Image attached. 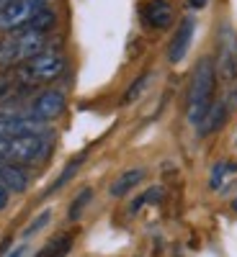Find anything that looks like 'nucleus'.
<instances>
[{
	"label": "nucleus",
	"mask_w": 237,
	"mask_h": 257,
	"mask_svg": "<svg viewBox=\"0 0 237 257\" xmlns=\"http://www.w3.org/2000/svg\"><path fill=\"white\" fill-rule=\"evenodd\" d=\"M83 162H85V155H77L75 160H70L67 165H64V170L59 173V178H57V180L49 185V190H47V193H57V190H62L64 185H67V183H70V180L77 175V170L83 167Z\"/></svg>",
	"instance_id": "14"
},
{
	"label": "nucleus",
	"mask_w": 237,
	"mask_h": 257,
	"mask_svg": "<svg viewBox=\"0 0 237 257\" xmlns=\"http://www.w3.org/2000/svg\"><path fill=\"white\" fill-rule=\"evenodd\" d=\"M47 137H0V160L11 165H31L47 155Z\"/></svg>",
	"instance_id": "4"
},
{
	"label": "nucleus",
	"mask_w": 237,
	"mask_h": 257,
	"mask_svg": "<svg viewBox=\"0 0 237 257\" xmlns=\"http://www.w3.org/2000/svg\"><path fill=\"white\" fill-rule=\"evenodd\" d=\"M49 8V0H13L11 6H6L0 11V29L3 31H18L26 24Z\"/></svg>",
	"instance_id": "6"
},
{
	"label": "nucleus",
	"mask_w": 237,
	"mask_h": 257,
	"mask_svg": "<svg viewBox=\"0 0 237 257\" xmlns=\"http://www.w3.org/2000/svg\"><path fill=\"white\" fill-rule=\"evenodd\" d=\"M72 242H75V234H72V231L57 234V237H52V239L44 244L41 254H44V257H67L70 249H72Z\"/></svg>",
	"instance_id": "13"
},
{
	"label": "nucleus",
	"mask_w": 237,
	"mask_h": 257,
	"mask_svg": "<svg viewBox=\"0 0 237 257\" xmlns=\"http://www.w3.org/2000/svg\"><path fill=\"white\" fill-rule=\"evenodd\" d=\"M214 88H217V70L214 59L201 57L193 67L191 85H188V103H186V118L196 126L214 103Z\"/></svg>",
	"instance_id": "1"
},
{
	"label": "nucleus",
	"mask_w": 237,
	"mask_h": 257,
	"mask_svg": "<svg viewBox=\"0 0 237 257\" xmlns=\"http://www.w3.org/2000/svg\"><path fill=\"white\" fill-rule=\"evenodd\" d=\"M47 47V34H39L31 29H18L13 36H8L0 44V67H16L36 54H41Z\"/></svg>",
	"instance_id": "2"
},
{
	"label": "nucleus",
	"mask_w": 237,
	"mask_h": 257,
	"mask_svg": "<svg viewBox=\"0 0 237 257\" xmlns=\"http://www.w3.org/2000/svg\"><path fill=\"white\" fill-rule=\"evenodd\" d=\"M8 196H11V193H8L3 185H0V211H3V208L8 206Z\"/></svg>",
	"instance_id": "22"
},
{
	"label": "nucleus",
	"mask_w": 237,
	"mask_h": 257,
	"mask_svg": "<svg viewBox=\"0 0 237 257\" xmlns=\"http://www.w3.org/2000/svg\"><path fill=\"white\" fill-rule=\"evenodd\" d=\"M144 175H147V170L144 167H132V170H124V173L111 183V188H109V196L111 198H124V196H129L142 180H144Z\"/></svg>",
	"instance_id": "11"
},
{
	"label": "nucleus",
	"mask_w": 237,
	"mask_h": 257,
	"mask_svg": "<svg viewBox=\"0 0 237 257\" xmlns=\"http://www.w3.org/2000/svg\"><path fill=\"white\" fill-rule=\"evenodd\" d=\"M49 221H52V211H41L39 216H36V219H34V221H31V224L26 226L24 237H34V234H36L39 229H44V226H47Z\"/></svg>",
	"instance_id": "20"
},
{
	"label": "nucleus",
	"mask_w": 237,
	"mask_h": 257,
	"mask_svg": "<svg viewBox=\"0 0 237 257\" xmlns=\"http://www.w3.org/2000/svg\"><path fill=\"white\" fill-rule=\"evenodd\" d=\"M67 108V98H64L62 90L57 88H49L44 93H39L34 98V103L29 105V116L36 118V121H44V123H52L54 118H59Z\"/></svg>",
	"instance_id": "7"
},
{
	"label": "nucleus",
	"mask_w": 237,
	"mask_h": 257,
	"mask_svg": "<svg viewBox=\"0 0 237 257\" xmlns=\"http://www.w3.org/2000/svg\"><path fill=\"white\" fill-rule=\"evenodd\" d=\"M227 121V108H224V103H211V108L206 111V116L196 123L199 126V137H209L214 132H219V128L224 126Z\"/></svg>",
	"instance_id": "12"
},
{
	"label": "nucleus",
	"mask_w": 237,
	"mask_h": 257,
	"mask_svg": "<svg viewBox=\"0 0 237 257\" xmlns=\"http://www.w3.org/2000/svg\"><path fill=\"white\" fill-rule=\"evenodd\" d=\"M186 3H188V8H193V11H201V8H206L209 0H186Z\"/></svg>",
	"instance_id": "21"
},
{
	"label": "nucleus",
	"mask_w": 237,
	"mask_h": 257,
	"mask_svg": "<svg viewBox=\"0 0 237 257\" xmlns=\"http://www.w3.org/2000/svg\"><path fill=\"white\" fill-rule=\"evenodd\" d=\"M234 103H237V88H234Z\"/></svg>",
	"instance_id": "23"
},
{
	"label": "nucleus",
	"mask_w": 237,
	"mask_h": 257,
	"mask_svg": "<svg viewBox=\"0 0 237 257\" xmlns=\"http://www.w3.org/2000/svg\"><path fill=\"white\" fill-rule=\"evenodd\" d=\"M3 165H6V162H3V160H0V170H3Z\"/></svg>",
	"instance_id": "24"
},
{
	"label": "nucleus",
	"mask_w": 237,
	"mask_h": 257,
	"mask_svg": "<svg viewBox=\"0 0 237 257\" xmlns=\"http://www.w3.org/2000/svg\"><path fill=\"white\" fill-rule=\"evenodd\" d=\"M49 123L36 121L31 116H8L0 118V137H47Z\"/></svg>",
	"instance_id": "8"
},
{
	"label": "nucleus",
	"mask_w": 237,
	"mask_h": 257,
	"mask_svg": "<svg viewBox=\"0 0 237 257\" xmlns=\"http://www.w3.org/2000/svg\"><path fill=\"white\" fill-rule=\"evenodd\" d=\"M149 80H152V75H149V72H144V75H139L132 85H129V90L124 93V98H121V103L124 105H129V103H134L144 90H147V85H149Z\"/></svg>",
	"instance_id": "17"
},
{
	"label": "nucleus",
	"mask_w": 237,
	"mask_h": 257,
	"mask_svg": "<svg viewBox=\"0 0 237 257\" xmlns=\"http://www.w3.org/2000/svg\"><path fill=\"white\" fill-rule=\"evenodd\" d=\"M217 77L232 82L237 77V31L229 24H222L217 31V59H214Z\"/></svg>",
	"instance_id": "5"
},
{
	"label": "nucleus",
	"mask_w": 237,
	"mask_h": 257,
	"mask_svg": "<svg viewBox=\"0 0 237 257\" xmlns=\"http://www.w3.org/2000/svg\"><path fill=\"white\" fill-rule=\"evenodd\" d=\"M93 201V190L91 188H83L77 196L72 198V203H70V208H67V219L70 221H77L80 216H83V211H85V206H88Z\"/></svg>",
	"instance_id": "15"
},
{
	"label": "nucleus",
	"mask_w": 237,
	"mask_h": 257,
	"mask_svg": "<svg viewBox=\"0 0 237 257\" xmlns=\"http://www.w3.org/2000/svg\"><path fill=\"white\" fill-rule=\"evenodd\" d=\"M142 18L152 29H168L173 24V6L168 0H147L142 8Z\"/></svg>",
	"instance_id": "10"
},
{
	"label": "nucleus",
	"mask_w": 237,
	"mask_h": 257,
	"mask_svg": "<svg viewBox=\"0 0 237 257\" xmlns=\"http://www.w3.org/2000/svg\"><path fill=\"white\" fill-rule=\"evenodd\" d=\"M193 31H196V21H193L191 16H186L181 24H178L173 39H170V44H168V59L173 62V64H178V62L186 59V54L191 49V41H193Z\"/></svg>",
	"instance_id": "9"
},
{
	"label": "nucleus",
	"mask_w": 237,
	"mask_h": 257,
	"mask_svg": "<svg viewBox=\"0 0 237 257\" xmlns=\"http://www.w3.org/2000/svg\"><path fill=\"white\" fill-rule=\"evenodd\" d=\"M54 24H57V16H54V11H41L31 24H26L24 29H31V31H39V34H47V31H52L54 29Z\"/></svg>",
	"instance_id": "16"
},
{
	"label": "nucleus",
	"mask_w": 237,
	"mask_h": 257,
	"mask_svg": "<svg viewBox=\"0 0 237 257\" xmlns=\"http://www.w3.org/2000/svg\"><path fill=\"white\" fill-rule=\"evenodd\" d=\"M36 257H44V254H41V252H39V254H36Z\"/></svg>",
	"instance_id": "25"
},
{
	"label": "nucleus",
	"mask_w": 237,
	"mask_h": 257,
	"mask_svg": "<svg viewBox=\"0 0 237 257\" xmlns=\"http://www.w3.org/2000/svg\"><path fill=\"white\" fill-rule=\"evenodd\" d=\"M160 196H163V190L160 188H149L147 193H142V196L132 203V206H129V211H132V213H137L139 211V206H147V203H157L160 201Z\"/></svg>",
	"instance_id": "18"
},
{
	"label": "nucleus",
	"mask_w": 237,
	"mask_h": 257,
	"mask_svg": "<svg viewBox=\"0 0 237 257\" xmlns=\"http://www.w3.org/2000/svg\"><path fill=\"white\" fill-rule=\"evenodd\" d=\"M229 170H232V165H227V162H219V165H214V170H211V180H209V185L217 190V188H222V180L229 175Z\"/></svg>",
	"instance_id": "19"
},
{
	"label": "nucleus",
	"mask_w": 237,
	"mask_h": 257,
	"mask_svg": "<svg viewBox=\"0 0 237 257\" xmlns=\"http://www.w3.org/2000/svg\"><path fill=\"white\" fill-rule=\"evenodd\" d=\"M64 72V57L54 49H44L41 54H36L34 59L24 62L21 67L16 70V80L29 88V85H44L57 80Z\"/></svg>",
	"instance_id": "3"
}]
</instances>
